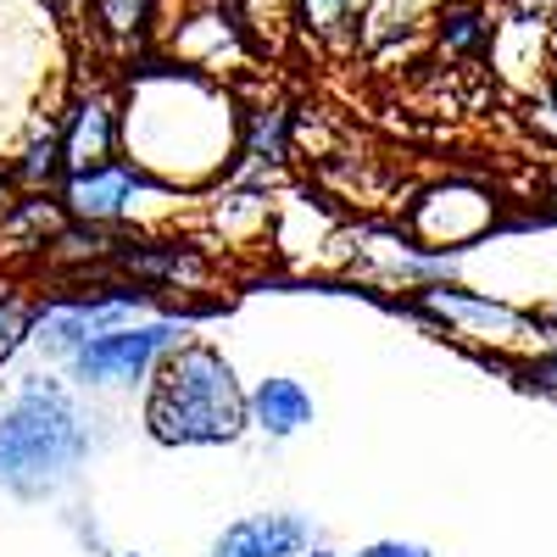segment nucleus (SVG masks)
Segmentation results:
<instances>
[{"label":"nucleus","instance_id":"obj_1","mask_svg":"<svg viewBox=\"0 0 557 557\" xmlns=\"http://www.w3.org/2000/svg\"><path fill=\"white\" fill-rule=\"evenodd\" d=\"M123 157L173 196L201 190L240 162V107L218 78L151 62L123 101Z\"/></svg>","mask_w":557,"mask_h":557},{"label":"nucleus","instance_id":"obj_2","mask_svg":"<svg viewBox=\"0 0 557 557\" xmlns=\"http://www.w3.org/2000/svg\"><path fill=\"white\" fill-rule=\"evenodd\" d=\"M89 412L57 374H23L0 407V491L17 502H51L89 462Z\"/></svg>","mask_w":557,"mask_h":557},{"label":"nucleus","instance_id":"obj_3","mask_svg":"<svg viewBox=\"0 0 557 557\" xmlns=\"http://www.w3.org/2000/svg\"><path fill=\"white\" fill-rule=\"evenodd\" d=\"M146 435L157 446H235L246 424V385L212 341L173 346L146 380Z\"/></svg>","mask_w":557,"mask_h":557},{"label":"nucleus","instance_id":"obj_4","mask_svg":"<svg viewBox=\"0 0 557 557\" xmlns=\"http://www.w3.org/2000/svg\"><path fill=\"white\" fill-rule=\"evenodd\" d=\"M190 341V312H146L134 323H117L107 335H89L62 368L78 391H128V385H146L151 368Z\"/></svg>","mask_w":557,"mask_h":557},{"label":"nucleus","instance_id":"obj_5","mask_svg":"<svg viewBox=\"0 0 557 557\" xmlns=\"http://www.w3.org/2000/svg\"><path fill=\"white\" fill-rule=\"evenodd\" d=\"M412 312L435 318L446 335L469 341V346H485V351H507V357H541L552 341H546V323L507 307V301H491V296H474L462 285H446V278H430V285L412 290Z\"/></svg>","mask_w":557,"mask_h":557},{"label":"nucleus","instance_id":"obj_6","mask_svg":"<svg viewBox=\"0 0 557 557\" xmlns=\"http://www.w3.org/2000/svg\"><path fill=\"white\" fill-rule=\"evenodd\" d=\"M168 190L146 168H134L128 157H107L96 168H73L57 184V201L67 212V223H96V228H117L128 218H139V196Z\"/></svg>","mask_w":557,"mask_h":557},{"label":"nucleus","instance_id":"obj_7","mask_svg":"<svg viewBox=\"0 0 557 557\" xmlns=\"http://www.w3.org/2000/svg\"><path fill=\"white\" fill-rule=\"evenodd\" d=\"M112 268L146 290H207L218 262L196 240H117Z\"/></svg>","mask_w":557,"mask_h":557},{"label":"nucleus","instance_id":"obj_8","mask_svg":"<svg viewBox=\"0 0 557 557\" xmlns=\"http://www.w3.org/2000/svg\"><path fill=\"white\" fill-rule=\"evenodd\" d=\"M168 51L178 67H196L207 78H223L251 62V34L235 23L228 7H207V12H190L178 23V34L168 39Z\"/></svg>","mask_w":557,"mask_h":557},{"label":"nucleus","instance_id":"obj_9","mask_svg":"<svg viewBox=\"0 0 557 557\" xmlns=\"http://www.w3.org/2000/svg\"><path fill=\"white\" fill-rule=\"evenodd\" d=\"M57 146H62V168H96L107 157H123V101L112 89H84V96L67 107L62 128H57Z\"/></svg>","mask_w":557,"mask_h":557},{"label":"nucleus","instance_id":"obj_10","mask_svg":"<svg viewBox=\"0 0 557 557\" xmlns=\"http://www.w3.org/2000/svg\"><path fill=\"white\" fill-rule=\"evenodd\" d=\"M312 546V519L301 513H246L223 524L207 557H301Z\"/></svg>","mask_w":557,"mask_h":557},{"label":"nucleus","instance_id":"obj_11","mask_svg":"<svg viewBox=\"0 0 557 557\" xmlns=\"http://www.w3.org/2000/svg\"><path fill=\"white\" fill-rule=\"evenodd\" d=\"M312 391L301 385V380H290V374H268V380H257L251 391H246V424L257 430V435H268V441H290V435H301L307 424H312Z\"/></svg>","mask_w":557,"mask_h":557},{"label":"nucleus","instance_id":"obj_12","mask_svg":"<svg viewBox=\"0 0 557 557\" xmlns=\"http://www.w3.org/2000/svg\"><path fill=\"white\" fill-rule=\"evenodd\" d=\"M12 190H28V196H39V190H57V184L67 178V168H62V146H57V128H45V134H34L28 139V151L12 162Z\"/></svg>","mask_w":557,"mask_h":557},{"label":"nucleus","instance_id":"obj_13","mask_svg":"<svg viewBox=\"0 0 557 557\" xmlns=\"http://www.w3.org/2000/svg\"><path fill=\"white\" fill-rule=\"evenodd\" d=\"M212 223L223 228L228 240H246V228H268V196L262 190H223L212 207Z\"/></svg>","mask_w":557,"mask_h":557},{"label":"nucleus","instance_id":"obj_14","mask_svg":"<svg viewBox=\"0 0 557 557\" xmlns=\"http://www.w3.org/2000/svg\"><path fill=\"white\" fill-rule=\"evenodd\" d=\"M34 312H39V296H0V368L23 346H34Z\"/></svg>","mask_w":557,"mask_h":557},{"label":"nucleus","instance_id":"obj_15","mask_svg":"<svg viewBox=\"0 0 557 557\" xmlns=\"http://www.w3.org/2000/svg\"><path fill=\"white\" fill-rule=\"evenodd\" d=\"M151 7L157 0H96V17L112 39H139L151 23Z\"/></svg>","mask_w":557,"mask_h":557},{"label":"nucleus","instance_id":"obj_16","mask_svg":"<svg viewBox=\"0 0 557 557\" xmlns=\"http://www.w3.org/2000/svg\"><path fill=\"white\" fill-rule=\"evenodd\" d=\"M251 39H268L278 23H290V0H223Z\"/></svg>","mask_w":557,"mask_h":557},{"label":"nucleus","instance_id":"obj_17","mask_svg":"<svg viewBox=\"0 0 557 557\" xmlns=\"http://www.w3.org/2000/svg\"><path fill=\"white\" fill-rule=\"evenodd\" d=\"M290 17L307 34H335L341 23H351V0H290Z\"/></svg>","mask_w":557,"mask_h":557},{"label":"nucleus","instance_id":"obj_18","mask_svg":"<svg viewBox=\"0 0 557 557\" xmlns=\"http://www.w3.org/2000/svg\"><path fill=\"white\" fill-rule=\"evenodd\" d=\"M357 557H435L424 541H401V535H391V541H368Z\"/></svg>","mask_w":557,"mask_h":557},{"label":"nucleus","instance_id":"obj_19","mask_svg":"<svg viewBox=\"0 0 557 557\" xmlns=\"http://www.w3.org/2000/svg\"><path fill=\"white\" fill-rule=\"evenodd\" d=\"M301 557H346V552H330V546H307Z\"/></svg>","mask_w":557,"mask_h":557},{"label":"nucleus","instance_id":"obj_20","mask_svg":"<svg viewBox=\"0 0 557 557\" xmlns=\"http://www.w3.org/2000/svg\"><path fill=\"white\" fill-rule=\"evenodd\" d=\"M112 557H139V552H112Z\"/></svg>","mask_w":557,"mask_h":557},{"label":"nucleus","instance_id":"obj_21","mask_svg":"<svg viewBox=\"0 0 557 557\" xmlns=\"http://www.w3.org/2000/svg\"><path fill=\"white\" fill-rule=\"evenodd\" d=\"M552 318H557V307H552Z\"/></svg>","mask_w":557,"mask_h":557}]
</instances>
